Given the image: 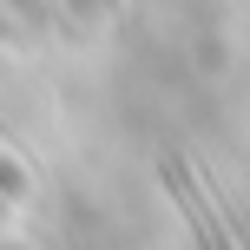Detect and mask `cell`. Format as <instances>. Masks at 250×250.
Masks as SVG:
<instances>
[{"instance_id": "cell-2", "label": "cell", "mask_w": 250, "mask_h": 250, "mask_svg": "<svg viewBox=\"0 0 250 250\" xmlns=\"http://www.w3.org/2000/svg\"><path fill=\"white\" fill-rule=\"evenodd\" d=\"M0 191H7V198H20V191H26V178H20V171H13V165H7V158H0Z\"/></svg>"}, {"instance_id": "cell-1", "label": "cell", "mask_w": 250, "mask_h": 250, "mask_svg": "<svg viewBox=\"0 0 250 250\" xmlns=\"http://www.w3.org/2000/svg\"><path fill=\"white\" fill-rule=\"evenodd\" d=\"M165 185L178 191V204H185V217H191V230H198V244H204V250H230V237H224V230H217L211 204H204V191L191 185V178L178 171V165H165Z\"/></svg>"}]
</instances>
